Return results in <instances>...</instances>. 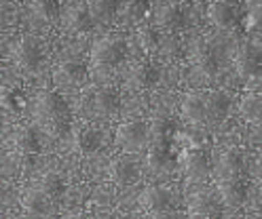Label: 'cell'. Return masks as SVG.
<instances>
[{
	"instance_id": "cell-9",
	"label": "cell",
	"mask_w": 262,
	"mask_h": 219,
	"mask_svg": "<svg viewBox=\"0 0 262 219\" xmlns=\"http://www.w3.org/2000/svg\"><path fill=\"white\" fill-rule=\"evenodd\" d=\"M108 175L117 185H134L142 177V166L136 158L131 156H119L114 158L108 166Z\"/></svg>"
},
{
	"instance_id": "cell-24",
	"label": "cell",
	"mask_w": 262,
	"mask_h": 219,
	"mask_svg": "<svg viewBox=\"0 0 262 219\" xmlns=\"http://www.w3.org/2000/svg\"><path fill=\"white\" fill-rule=\"evenodd\" d=\"M148 166L152 171H163L173 162V154H171V141H155V145L148 152Z\"/></svg>"
},
{
	"instance_id": "cell-4",
	"label": "cell",
	"mask_w": 262,
	"mask_h": 219,
	"mask_svg": "<svg viewBox=\"0 0 262 219\" xmlns=\"http://www.w3.org/2000/svg\"><path fill=\"white\" fill-rule=\"evenodd\" d=\"M45 55H47L45 42L38 36H34V34H24L13 46L15 63L24 67V70H36L45 61Z\"/></svg>"
},
{
	"instance_id": "cell-26",
	"label": "cell",
	"mask_w": 262,
	"mask_h": 219,
	"mask_svg": "<svg viewBox=\"0 0 262 219\" xmlns=\"http://www.w3.org/2000/svg\"><path fill=\"white\" fill-rule=\"evenodd\" d=\"M196 65H199V72L207 78H214L220 72V57H218V51L211 48V46H203L196 55Z\"/></svg>"
},
{
	"instance_id": "cell-10",
	"label": "cell",
	"mask_w": 262,
	"mask_h": 219,
	"mask_svg": "<svg viewBox=\"0 0 262 219\" xmlns=\"http://www.w3.org/2000/svg\"><path fill=\"white\" fill-rule=\"evenodd\" d=\"M152 19L159 28L178 30L186 26V7L180 3H161L152 7Z\"/></svg>"
},
{
	"instance_id": "cell-14",
	"label": "cell",
	"mask_w": 262,
	"mask_h": 219,
	"mask_svg": "<svg viewBox=\"0 0 262 219\" xmlns=\"http://www.w3.org/2000/svg\"><path fill=\"white\" fill-rule=\"evenodd\" d=\"M61 23H63L66 30H70V32H89L95 26L85 3L70 5L68 9H66L61 13Z\"/></svg>"
},
{
	"instance_id": "cell-27",
	"label": "cell",
	"mask_w": 262,
	"mask_h": 219,
	"mask_svg": "<svg viewBox=\"0 0 262 219\" xmlns=\"http://www.w3.org/2000/svg\"><path fill=\"white\" fill-rule=\"evenodd\" d=\"M241 114L248 120H262V93H250L241 99Z\"/></svg>"
},
{
	"instance_id": "cell-19",
	"label": "cell",
	"mask_w": 262,
	"mask_h": 219,
	"mask_svg": "<svg viewBox=\"0 0 262 219\" xmlns=\"http://www.w3.org/2000/svg\"><path fill=\"white\" fill-rule=\"evenodd\" d=\"M207 15L214 26L222 30H231L239 23V11L231 3H211L207 9Z\"/></svg>"
},
{
	"instance_id": "cell-8",
	"label": "cell",
	"mask_w": 262,
	"mask_h": 219,
	"mask_svg": "<svg viewBox=\"0 0 262 219\" xmlns=\"http://www.w3.org/2000/svg\"><path fill=\"white\" fill-rule=\"evenodd\" d=\"M89 76L87 63L78 59H66L53 70V82L55 87H78Z\"/></svg>"
},
{
	"instance_id": "cell-21",
	"label": "cell",
	"mask_w": 262,
	"mask_h": 219,
	"mask_svg": "<svg viewBox=\"0 0 262 219\" xmlns=\"http://www.w3.org/2000/svg\"><path fill=\"white\" fill-rule=\"evenodd\" d=\"M121 108V91L114 87H102L93 93V110L102 116H110Z\"/></svg>"
},
{
	"instance_id": "cell-1",
	"label": "cell",
	"mask_w": 262,
	"mask_h": 219,
	"mask_svg": "<svg viewBox=\"0 0 262 219\" xmlns=\"http://www.w3.org/2000/svg\"><path fill=\"white\" fill-rule=\"evenodd\" d=\"M32 118L49 137H63L72 129L70 106L57 91H42L32 104Z\"/></svg>"
},
{
	"instance_id": "cell-28",
	"label": "cell",
	"mask_w": 262,
	"mask_h": 219,
	"mask_svg": "<svg viewBox=\"0 0 262 219\" xmlns=\"http://www.w3.org/2000/svg\"><path fill=\"white\" fill-rule=\"evenodd\" d=\"M30 9L36 17H40V19H45V21H53V19H57V15H59V5L55 3V0H40V3H32Z\"/></svg>"
},
{
	"instance_id": "cell-2",
	"label": "cell",
	"mask_w": 262,
	"mask_h": 219,
	"mask_svg": "<svg viewBox=\"0 0 262 219\" xmlns=\"http://www.w3.org/2000/svg\"><path fill=\"white\" fill-rule=\"evenodd\" d=\"M127 55V40L121 34H108L97 38L91 46V67L95 70H112L123 63Z\"/></svg>"
},
{
	"instance_id": "cell-7",
	"label": "cell",
	"mask_w": 262,
	"mask_h": 219,
	"mask_svg": "<svg viewBox=\"0 0 262 219\" xmlns=\"http://www.w3.org/2000/svg\"><path fill=\"white\" fill-rule=\"evenodd\" d=\"M235 67L237 74L243 80H256L262 76V48H258L256 44H243L237 53L235 59Z\"/></svg>"
},
{
	"instance_id": "cell-30",
	"label": "cell",
	"mask_w": 262,
	"mask_h": 219,
	"mask_svg": "<svg viewBox=\"0 0 262 219\" xmlns=\"http://www.w3.org/2000/svg\"><path fill=\"white\" fill-rule=\"evenodd\" d=\"M250 19H252V23L254 26H262V5H256V7H252V11H250Z\"/></svg>"
},
{
	"instance_id": "cell-17",
	"label": "cell",
	"mask_w": 262,
	"mask_h": 219,
	"mask_svg": "<svg viewBox=\"0 0 262 219\" xmlns=\"http://www.w3.org/2000/svg\"><path fill=\"white\" fill-rule=\"evenodd\" d=\"M184 171H186V177L192 179V181H205L211 173L209 156L201 150L188 152L186 158H184Z\"/></svg>"
},
{
	"instance_id": "cell-15",
	"label": "cell",
	"mask_w": 262,
	"mask_h": 219,
	"mask_svg": "<svg viewBox=\"0 0 262 219\" xmlns=\"http://www.w3.org/2000/svg\"><path fill=\"white\" fill-rule=\"evenodd\" d=\"M243 154L241 150H226L220 154L218 162H216V175L218 179H231V177H243Z\"/></svg>"
},
{
	"instance_id": "cell-13",
	"label": "cell",
	"mask_w": 262,
	"mask_h": 219,
	"mask_svg": "<svg viewBox=\"0 0 262 219\" xmlns=\"http://www.w3.org/2000/svg\"><path fill=\"white\" fill-rule=\"evenodd\" d=\"M142 205L150 213L173 211L176 209V196L167 185H148V188L142 192Z\"/></svg>"
},
{
	"instance_id": "cell-3",
	"label": "cell",
	"mask_w": 262,
	"mask_h": 219,
	"mask_svg": "<svg viewBox=\"0 0 262 219\" xmlns=\"http://www.w3.org/2000/svg\"><path fill=\"white\" fill-rule=\"evenodd\" d=\"M150 139V127L144 120H127L121 123L114 133V143L123 154H138L146 148Z\"/></svg>"
},
{
	"instance_id": "cell-6",
	"label": "cell",
	"mask_w": 262,
	"mask_h": 219,
	"mask_svg": "<svg viewBox=\"0 0 262 219\" xmlns=\"http://www.w3.org/2000/svg\"><path fill=\"white\" fill-rule=\"evenodd\" d=\"M250 188L245 177H231V179H218V188H216V196L220 200L222 207H241L245 200H248Z\"/></svg>"
},
{
	"instance_id": "cell-22",
	"label": "cell",
	"mask_w": 262,
	"mask_h": 219,
	"mask_svg": "<svg viewBox=\"0 0 262 219\" xmlns=\"http://www.w3.org/2000/svg\"><path fill=\"white\" fill-rule=\"evenodd\" d=\"M36 190H40L49 200H57V198H61L63 194H66V179H63V175L61 173H57V171H47V173H42L40 177H38V181H36V185H34Z\"/></svg>"
},
{
	"instance_id": "cell-20",
	"label": "cell",
	"mask_w": 262,
	"mask_h": 219,
	"mask_svg": "<svg viewBox=\"0 0 262 219\" xmlns=\"http://www.w3.org/2000/svg\"><path fill=\"white\" fill-rule=\"evenodd\" d=\"M21 207L28 215H34V217H42L49 215L53 211V200H49L40 190L36 188H28L21 196Z\"/></svg>"
},
{
	"instance_id": "cell-12",
	"label": "cell",
	"mask_w": 262,
	"mask_h": 219,
	"mask_svg": "<svg viewBox=\"0 0 262 219\" xmlns=\"http://www.w3.org/2000/svg\"><path fill=\"white\" fill-rule=\"evenodd\" d=\"M190 219H224V211L216 194H196L188 205Z\"/></svg>"
},
{
	"instance_id": "cell-11",
	"label": "cell",
	"mask_w": 262,
	"mask_h": 219,
	"mask_svg": "<svg viewBox=\"0 0 262 219\" xmlns=\"http://www.w3.org/2000/svg\"><path fill=\"white\" fill-rule=\"evenodd\" d=\"M180 114L186 123L201 125L207 123V101L205 91H188L180 101Z\"/></svg>"
},
{
	"instance_id": "cell-31",
	"label": "cell",
	"mask_w": 262,
	"mask_h": 219,
	"mask_svg": "<svg viewBox=\"0 0 262 219\" xmlns=\"http://www.w3.org/2000/svg\"><path fill=\"white\" fill-rule=\"evenodd\" d=\"M150 219H178L173 211H161V213H150Z\"/></svg>"
},
{
	"instance_id": "cell-16",
	"label": "cell",
	"mask_w": 262,
	"mask_h": 219,
	"mask_svg": "<svg viewBox=\"0 0 262 219\" xmlns=\"http://www.w3.org/2000/svg\"><path fill=\"white\" fill-rule=\"evenodd\" d=\"M104 141H106V135L97 127H83L74 135V145L80 154H95V152H100L104 148Z\"/></svg>"
},
{
	"instance_id": "cell-5",
	"label": "cell",
	"mask_w": 262,
	"mask_h": 219,
	"mask_svg": "<svg viewBox=\"0 0 262 219\" xmlns=\"http://www.w3.org/2000/svg\"><path fill=\"white\" fill-rule=\"evenodd\" d=\"M159 80H161V67L150 59H144V61H138L129 70L127 87L131 91H146V89L157 87Z\"/></svg>"
},
{
	"instance_id": "cell-18",
	"label": "cell",
	"mask_w": 262,
	"mask_h": 219,
	"mask_svg": "<svg viewBox=\"0 0 262 219\" xmlns=\"http://www.w3.org/2000/svg\"><path fill=\"white\" fill-rule=\"evenodd\" d=\"M13 145L21 156L40 154V139L34 127H17L13 133Z\"/></svg>"
},
{
	"instance_id": "cell-32",
	"label": "cell",
	"mask_w": 262,
	"mask_h": 219,
	"mask_svg": "<svg viewBox=\"0 0 262 219\" xmlns=\"http://www.w3.org/2000/svg\"><path fill=\"white\" fill-rule=\"evenodd\" d=\"M63 219H93V217H91V215H87V213H83V211H76V213L66 215Z\"/></svg>"
},
{
	"instance_id": "cell-23",
	"label": "cell",
	"mask_w": 262,
	"mask_h": 219,
	"mask_svg": "<svg viewBox=\"0 0 262 219\" xmlns=\"http://www.w3.org/2000/svg\"><path fill=\"white\" fill-rule=\"evenodd\" d=\"M205 101H207V120L211 123L222 120L233 104L231 95L224 91H205Z\"/></svg>"
},
{
	"instance_id": "cell-25",
	"label": "cell",
	"mask_w": 262,
	"mask_h": 219,
	"mask_svg": "<svg viewBox=\"0 0 262 219\" xmlns=\"http://www.w3.org/2000/svg\"><path fill=\"white\" fill-rule=\"evenodd\" d=\"M89 15L93 23H110L119 13V3H110V0H95V3H87Z\"/></svg>"
},
{
	"instance_id": "cell-29",
	"label": "cell",
	"mask_w": 262,
	"mask_h": 219,
	"mask_svg": "<svg viewBox=\"0 0 262 219\" xmlns=\"http://www.w3.org/2000/svg\"><path fill=\"white\" fill-rule=\"evenodd\" d=\"M138 38H140V44H142V48L146 51V53H152V51H157V46H159V34H157L155 28L140 30Z\"/></svg>"
}]
</instances>
